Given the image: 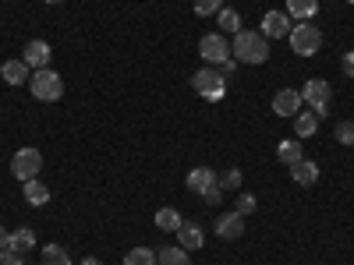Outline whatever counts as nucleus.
<instances>
[{
	"instance_id": "13",
	"label": "nucleus",
	"mask_w": 354,
	"mask_h": 265,
	"mask_svg": "<svg viewBox=\"0 0 354 265\" xmlns=\"http://www.w3.org/2000/svg\"><path fill=\"white\" fill-rule=\"evenodd\" d=\"M0 78H4L8 85H28L32 68H28L25 61H4V64H0Z\"/></svg>"
},
{
	"instance_id": "11",
	"label": "nucleus",
	"mask_w": 354,
	"mask_h": 265,
	"mask_svg": "<svg viewBox=\"0 0 354 265\" xmlns=\"http://www.w3.org/2000/svg\"><path fill=\"white\" fill-rule=\"evenodd\" d=\"M216 184H220V173L213 166H195L188 173V191H195V195H205V191L216 188Z\"/></svg>"
},
{
	"instance_id": "24",
	"label": "nucleus",
	"mask_w": 354,
	"mask_h": 265,
	"mask_svg": "<svg viewBox=\"0 0 354 265\" xmlns=\"http://www.w3.org/2000/svg\"><path fill=\"white\" fill-rule=\"evenodd\" d=\"M39 265H71V255L61 244H46L39 251Z\"/></svg>"
},
{
	"instance_id": "10",
	"label": "nucleus",
	"mask_w": 354,
	"mask_h": 265,
	"mask_svg": "<svg viewBox=\"0 0 354 265\" xmlns=\"http://www.w3.org/2000/svg\"><path fill=\"white\" fill-rule=\"evenodd\" d=\"M301 106H305L301 88H280V92L273 96V113L277 117H298Z\"/></svg>"
},
{
	"instance_id": "8",
	"label": "nucleus",
	"mask_w": 354,
	"mask_h": 265,
	"mask_svg": "<svg viewBox=\"0 0 354 265\" xmlns=\"http://www.w3.org/2000/svg\"><path fill=\"white\" fill-rule=\"evenodd\" d=\"M290 28H294V25H290V14H287V11H266L259 32H262L266 39H287Z\"/></svg>"
},
{
	"instance_id": "4",
	"label": "nucleus",
	"mask_w": 354,
	"mask_h": 265,
	"mask_svg": "<svg viewBox=\"0 0 354 265\" xmlns=\"http://www.w3.org/2000/svg\"><path fill=\"white\" fill-rule=\"evenodd\" d=\"M301 99H305V106H312V113L322 121V117L330 113L333 85H330V81H322V78H308V81L301 85Z\"/></svg>"
},
{
	"instance_id": "25",
	"label": "nucleus",
	"mask_w": 354,
	"mask_h": 265,
	"mask_svg": "<svg viewBox=\"0 0 354 265\" xmlns=\"http://www.w3.org/2000/svg\"><path fill=\"white\" fill-rule=\"evenodd\" d=\"M124 265H156V251L153 248H131L124 255Z\"/></svg>"
},
{
	"instance_id": "12",
	"label": "nucleus",
	"mask_w": 354,
	"mask_h": 265,
	"mask_svg": "<svg viewBox=\"0 0 354 265\" xmlns=\"http://www.w3.org/2000/svg\"><path fill=\"white\" fill-rule=\"evenodd\" d=\"M245 233V216H238V213H223L220 219H216V237H223V241H238Z\"/></svg>"
},
{
	"instance_id": "36",
	"label": "nucleus",
	"mask_w": 354,
	"mask_h": 265,
	"mask_svg": "<svg viewBox=\"0 0 354 265\" xmlns=\"http://www.w3.org/2000/svg\"><path fill=\"white\" fill-rule=\"evenodd\" d=\"M46 4H64V0H46Z\"/></svg>"
},
{
	"instance_id": "16",
	"label": "nucleus",
	"mask_w": 354,
	"mask_h": 265,
	"mask_svg": "<svg viewBox=\"0 0 354 265\" xmlns=\"http://www.w3.org/2000/svg\"><path fill=\"white\" fill-rule=\"evenodd\" d=\"M277 159H280V163H287V166H294V163H301V159H305V149H301V138H283V141L277 145Z\"/></svg>"
},
{
	"instance_id": "22",
	"label": "nucleus",
	"mask_w": 354,
	"mask_h": 265,
	"mask_svg": "<svg viewBox=\"0 0 354 265\" xmlns=\"http://www.w3.org/2000/svg\"><path fill=\"white\" fill-rule=\"evenodd\" d=\"M185 219H181V213L177 209H170V205H163V209H156V226L163 230V233H177V226H181Z\"/></svg>"
},
{
	"instance_id": "17",
	"label": "nucleus",
	"mask_w": 354,
	"mask_h": 265,
	"mask_svg": "<svg viewBox=\"0 0 354 265\" xmlns=\"http://www.w3.org/2000/svg\"><path fill=\"white\" fill-rule=\"evenodd\" d=\"M287 14L294 21H312L319 14V0H287Z\"/></svg>"
},
{
	"instance_id": "27",
	"label": "nucleus",
	"mask_w": 354,
	"mask_h": 265,
	"mask_svg": "<svg viewBox=\"0 0 354 265\" xmlns=\"http://www.w3.org/2000/svg\"><path fill=\"white\" fill-rule=\"evenodd\" d=\"M255 209H259V202H255L252 195H238V202H234V213H238V216H245V219H248Z\"/></svg>"
},
{
	"instance_id": "37",
	"label": "nucleus",
	"mask_w": 354,
	"mask_h": 265,
	"mask_svg": "<svg viewBox=\"0 0 354 265\" xmlns=\"http://www.w3.org/2000/svg\"><path fill=\"white\" fill-rule=\"evenodd\" d=\"M347 4H354V0H347Z\"/></svg>"
},
{
	"instance_id": "15",
	"label": "nucleus",
	"mask_w": 354,
	"mask_h": 265,
	"mask_svg": "<svg viewBox=\"0 0 354 265\" xmlns=\"http://www.w3.org/2000/svg\"><path fill=\"white\" fill-rule=\"evenodd\" d=\"M177 244H181L185 251L202 248V244H205V233H202V226H195V223H181V226H177Z\"/></svg>"
},
{
	"instance_id": "29",
	"label": "nucleus",
	"mask_w": 354,
	"mask_h": 265,
	"mask_svg": "<svg viewBox=\"0 0 354 265\" xmlns=\"http://www.w3.org/2000/svg\"><path fill=\"white\" fill-rule=\"evenodd\" d=\"M333 135H337V141H340V145H354V121H340Z\"/></svg>"
},
{
	"instance_id": "2",
	"label": "nucleus",
	"mask_w": 354,
	"mask_h": 265,
	"mask_svg": "<svg viewBox=\"0 0 354 265\" xmlns=\"http://www.w3.org/2000/svg\"><path fill=\"white\" fill-rule=\"evenodd\" d=\"M28 92H32L39 103H57V99L64 96V78L57 75L53 68L32 71V78H28Z\"/></svg>"
},
{
	"instance_id": "14",
	"label": "nucleus",
	"mask_w": 354,
	"mask_h": 265,
	"mask_svg": "<svg viewBox=\"0 0 354 265\" xmlns=\"http://www.w3.org/2000/svg\"><path fill=\"white\" fill-rule=\"evenodd\" d=\"M290 181L298 184V188H312V184L319 181V163H312V159L294 163V166H290Z\"/></svg>"
},
{
	"instance_id": "26",
	"label": "nucleus",
	"mask_w": 354,
	"mask_h": 265,
	"mask_svg": "<svg viewBox=\"0 0 354 265\" xmlns=\"http://www.w3.org/2000/svg\"><path fill=\"white\" fill-rule=\"evenodd\" d=\"M241 181H245V173H241L238 166H230V170H223V173H220V188H223V191H238V188H241Z\"/></svg>"
},
{
	"instance_id": "5",
	"label": "nucleus",
	"mask_w": 354,
	"mask_h": 265,
	"mask_svg": "<svg viewBox=\"0 0 354 265\" xmlns=\"http://www.w3.org/2000/svg\"><path fill=\"white\" fill-rule=\"evenodd\" d=\"M290 50L298 53V57H315L319 53V46H322V32L312 25V21H298L290 28Z\"/></svg>"
},
{
	"instance_id": "33",
	"label": "nucleus",
	"mask_w": 354,
	"mask_h": 265,
	"mask_svg": "<svg viewBox=\"0 0 354 265\" xmlns=\"http://www.w3.org/2000/svg\"><path fill=\"white\" fill-rule=\"evenodd\" d=\"M202 198H205V202H209V205H220V198H223V188L216 184V188H209V191H205Z\"/></svg>"
},
{
	"instance_id": "35",
	"label": "nucleus",
	"mask_w": 354,
	"mask_h": 265,
	"mask_svg": "<svg viewBox=\"0 0 354 265\" xmlns=\"http://www.w3.org/2000/svg\"><path fill=\"white\" fill-rule=\"evenodd\" d=\"M82 265H103V262H100V258H85Z\"/></svg>"
},
{
	"instance_id": "23",
	"label": "nucleus",
	"mask_w": 354,
	"mask_h": 265,
	"mask_svg": "<svg viewBox=\"0 0 354 265\" xmlns=\"http://www.w3.org/2000/svg\"><path fill=\"white\" fill-rule=\"evenodd\" d=\"M156 265H192V258H188V251L181 244H177V248H160Z\"/></svg>"
},
{
	"instance_id": "30",
	"label": "nucleus",
	"mask_w": 354,
	"mask_h": 265,
	"mask_svg": "<svg viewBox=\"0 0 354 265\" xmlns=\"http://www.w3.org/2000/svg\"><path fill=\"white\" fill-rule=\"evenodd\" d=\"M21 262H25V255L15 251V248H4V251H0V265H21Z\"/></svg>"
},
{
	"instance_id": "3",
	"label": "nucleus",
	"mask_w": 354,
	"mask_h": 265,
	"mask_svg": "<svg viewBox=\"0 0 354 265\" xmlns=\"http://www.w3.org/2000/svg\"><path fill=\"white\" fill-rule=\"evenodd\" d=\"M192 88L202 96V99H209V103H220L223 96H227V78L216 71V68H209L205 64L202 71H195L192 75Z\"/></svg>"
},
{
	"instance_id": "9",
	"label": "nucleus",
	"mask_w": 354,
	"mask_h": 265,
	"mask_svg": "<svg viewBox=\"0 0 354 265\" xmlns=\"http://www.w3.org/2000/svg\"><path fill=\"white\" fill-rule=\"evenodd\" d=\"M21 61L32 68V71H43V68H50V61H53V50H50L46 39H32V43H25Z\"/></svg>"
},
{
	"instance_id": "18",
	"label": "nucleus",
	"mask_w": 354,
	"mask_h": 265,
	"mask_svg": "<svg viewBox=\"0 0 354 265\" xmlns=\"http://www.w3.org/2000/svg\"><path fill=\"white\" fill-rule=\"evenodd\" d=\"M11 248L21 251V255H28V251L36 248V230H32V226H18V230H11Z\"/></svg>"
},
{
	"instance_id": "19",
	"label": "nucleus",
	"mask_w": 354,
	"mask_h": 265,
	"mask_svg": "<svg viewBox=\"0 0 354 265\" xmlns=\"http://www.w3.org/2000/svg\"><path fill=\"white\" fill-rule=\"evenodd\" d=\"M315 131H319V117L312 110H301L298 117H294V135L298 138H312Z\"/></svg>"
},
{
	"instance_id": "1",
	"label": "nucleus",
	"mask_w": 354,
	"mask_h": 265,
	"mask_svg": "<svg viewBox=\"0 0 354 265\" xmlns=\"http://www.w3.org/2000/svg\"><path fill=\"white\" fill-rule=\"evenodd\" d=\"M230 57L238 64H266L270 61V39H266L259 28H241L230 43Z\"/></svg>"
},
{
	"instance_id": "34",
	"label": "nucleus",
	"mask_w": 354,
	"mask_h": 265,
	"mask_svg": "<svg viewBox=\"0 0 354 265\" xmlns=\"http://www.w3.org/2000/svg\"><path fill=\"white\" fill-rule=\"evenodd\" d=\"M4 248H11V230L0 226V251H4Z\"/></svg>"
},
{
	"instance_id": "20",
	"label": "nucleus",
	"mask_w": 354,
	"mask_h": 265,
	"mask_svg": "<svg viewBox=\"0 0 354 265\" xmlns=\"http://www.w3.org/2000/svg\"><path fill=\"white\" fill-rule=\"evenodd\" d=\"M216 21H220V32H223V36H230V32L238 36V32H241V14L234 11V8H220V11H216Z\"/></svg>"
},
{
	"instance_id": "31",
	"label": "nucleus",
	"mask_w": 354,
	"mask_h": 265,
	"mask_svg": "<svg viewBox=\"0 0 354 265\" xmlns=\"http://www.w3.org/2000/svg\"><path fill=\"white\" fill-rule=\"evenodd\" d=\"M216 71H220V75H223V78H227V81H230V78H234V75H238V61H234V57H230V61H223V64H220V68H216Z\"/></svg>"
},
{
	"instance_id": "32",
	"label": "nucleus",
	"mask_w": 354,
	"mask_h": 265,
	"mask_svg": "<svg viewBox=\"0 0 354 265\" xmlns=\"http://www.w3.org/2000/svg\"><path fill=\"white\" fill-rule=\"evenodd\" d=\"M340 68H344V75H347V78H354V50H347V53H344Z\"/></svg>"
},
{
	"instance_id": "21",
	"label": "nucleus",
	"mask_w": 354,
	"mask_h": 265,
	"mask_svg": "<svg viewBox=\"0 0 354 265\" xmlns=\"http://www.w3.org/2000/svg\"><path fill=\"white\" fill-rule=\"evenodd\" d=\"M21 191H25V202H28V205H46V202H50V188L39 181V177H36V181H25Z\"/></svg>"
},
{
	"instance_id": "6",
	"label": "nucleus",
	"mask_w": 354,
	"mask_h": 265,
	"mask_svg": "<svg viewBox=\"0 0 354 265\" xmlns=\"http://www.w3.org/2000/svg\"><path fill=\"white\" fill-rule=\"evenodd\" d=\"M39 170H43V153H39V149H18V153L11 156V173L18 177L21 184H25V181H36Z\"/></svg>"
},
{
	"instance_id": "28",
	"label": "nucleus",
	"mask_w": 354,
	"mask_h": 265,
	"mask_svg": "<svg viewBox=\"0 0 354 265\" xmlns=\"http://www.w3.org/2000/svg\"><path fill=\"white\" fill-rule=\"evenodd\" d=\"M223 8V0H195V14L198 18H209V14H216Z\"/></svg>"
},
{
	"instance_id": "7",
	"label": "nucleus",
	"mask_w": 354,
	"mask_h": 265,
	"mask_svg": "<svg viewBox=\"0 0 354 265\" xmlns=\"http://www.w3.org/2000/svg\"><path fill=\"white\" fill-rule=\"evenodd\" d=\"M198 57H202L205 64H213V68H220L223 61H230V43H227V36H223V32L202 36V39H198Z\"/></svg>"
}]
</instances>
